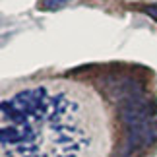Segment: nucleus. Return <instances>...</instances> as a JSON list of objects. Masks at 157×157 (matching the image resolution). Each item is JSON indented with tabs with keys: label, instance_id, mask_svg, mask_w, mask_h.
<instances>
[{
	"label": "nucleus",
	"instance_id": "f257e3e1",
	"mask_svg": "<svg viewBox=\"0 0 157 157\" xmlns=\"http://www.w3.org/2000/svg\"><path fill=\"white\" fill-rule=\"evenodd\" d=\"M4 157H103L105 126L91 101L74 89H51L33 114L2 124Z\"/></svg>",
	"mask_w": 157,
	"mask_h": 157
},
{
	"label": "nucleus",
	"instance_id": "f03ea898",
	"mask_svg": "<svg viewBox=\"0 0 157 157\" xmlns=\"http://www.w3.org/2000/svg\"><path fill=\"white\" fill-rule=\"evenodd\" d=\"M155 142H157V118L138 126H130L124 132L118 157H138L147 147H151Z\"/></svg>",
	"mask_w": 157,
	"mask_h": 157
},
{
	"label": "nucleus",
	"instance_id": "7ed1b4c3",
	"mask_svg": "<svg viewBox=\"0 0 157 157\" xmlns=\"http://www.w3.org/2000/svg\"><path fill=\"white\" fill-rule=\"evenodd\" d=\"M70 0H41V8L43 10H56L60 6L68 4Z\"/></svg>",
	"mask_w": 157,
	"mask_h": 157
},
{
	"label": "nucleus",
	"instance_id": "20e7f679",
	"mask_svg": "<svg viewBox=\"0 0 157 157\" xmlns=\"http://www.w3.org/2000/svg\"><path fill=\"white\" fill-rule=\"evenodd\" d=\"M146 12H147V14L153 17V20H157V4H151V6H147V8H146Z\"/></svg>",
	"mask_w": 157,
	"mask_h": 157
}]
</instances>
